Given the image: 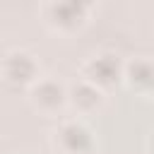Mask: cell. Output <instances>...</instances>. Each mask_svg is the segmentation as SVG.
Instances as JSON below:
<instances>
[{
    "label": "cell",
    "instance_id": "cell-1",
    "mask_svg": "<svg viewBox=\"0 0 154 154\" xmlns=\"http://www.w3.org/2000/svg\"><path fill=\"white\" fill-rule=\"evenodd\" d=\"M38 12L48 29L58 34H72L87 24L91 5L84 0H51V2H43Z\"/></svg>",
    "mask_w": 154,
    "mask_h": 154
},
{
    "label": "cell",
    "instance_id": "cell-2",
    "mask_svg": "<svg viewBox=\"0 0 154 154\" xmlns=\"http://www.w3.org/2000/svg\"><path fill=\"white\" fill-rule=\"evenodd\" d=\"M51 142L60 154H91L96 144L91 128L79 116L60 118L51 132Z\"/></svg>",
    "mask_w": 154,
    "mask_h": 154
},
{
    "label": "cell",
    "instance_id": "cell-3",
    "mask_svg": "<svg viewBox=\"0 0 154 154\" xmlns=\"http://www.w3.org/2000/svg\"><path fill=\"white\" fill-rule=\"evenodd\" d=\"M41 77L38 60L26 48H10L0 58V79L10 89H26Z\"/></svg>",
    "mask_w": 154,
    "mask_h": 154
},
{
    "label": "cell",
    "instance_id": "cell-4",
    "mask_svg": "<svg viewBox=\"0 0 154 154\" xmlns=\"http://www.w3.org/2000/svg\"><path fill=\"white\" fill-rule=\"evenodd\" d=\"M79 77L94 84L96 89L106 91L118 82H123V58L113 51H96L82 60Z\"/></svg>",
    "mask_w": 154,
    "mask_h": 154
},
{
    "label": "cell",
    "instance_id": "cell-5",
    "mask_svg": "<svg viewBox=\"0 0 154 154\" xmlns=\"http://www.w3.org/2000/svg\"><path fill=\"white\" fill-rule=\"evenodd\" d=\"M29 101L38 113L58 116L67 106V84L53 75H41L29 87Z\"/></svg>",
    "mask_w": 154,
    "mask_h": 154
},
{
    "label": "cell",
    "instance_id": "cell-6",
    "mask_svg": "<svg viewBox=\"0 0 154 154\" xmlns=\"http://www.w3.org/2000/svg\"><path fill=\"white\" fill-rule=\"evenodd\" d=\"M67 106L82 118V116H89L94 111H99L103 106V91L96 89L94 84H89L87 79L77 77L75 82L67 84Z\"/></svg>",
    "mask_w": 154,
    "mask_h": 154
},
{
    "label": "cell",
    "instance_id": "cell-7",
    "mask_svg": "<svg viewBox=\"0 0 154 154\" xmlns=\"http://www.w3.org/2000/svg\"><path fill=\"white\" fill-rule=\"evenodd\" d=\"M123 82L140 94H149L154 87V60L149 55H135L123 60Z\"/></svg>",
    "mask_w": 154,
    "mask_h": 154
},
{
    "label": "cell",
    "instance_id": "cell-8",
    "mask_svg": "<svg viewBox=\"0 0 154 154\" xmlns=\"http://www.w3.org/2000/svg\"><path fill=\"white\" fill-rule=\"evenodd\" d=\"M147 147H149V152L154 154V130L149 132V137H147Z\"/></svg>",
    "mask_w": 154,
    "mask_h": 154
},
{
    "label": "cell",
    "instance_id": "cell-9",
    "mask_svg": "<svg viewBox=\"0 0 154 154\" xmlns=\"http://www.w3.org/2000/svg\"><path fill=\"white\" fill-rule=\"evenodd\" d=\"M149 96H154V87H152V91H149Z\"/></svg>",
    "mask_w": 154,
    "mask_h": 154
}]
</instances>
